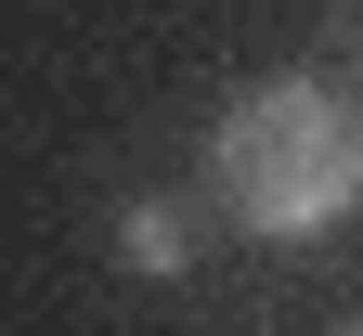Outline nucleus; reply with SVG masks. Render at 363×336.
Masks as SVG:
<instances>
[{
    "mask_svg": "<svg viewBox=\"0 0 363 336\" xmlns=\"http://www.w3.org/2000/svg\"><path fill=\"white\" fill-rule=\"evenodd\" d=\"M208 195L234 207L259 246H325L363 207V117L325 78H259L208 129Z\"/></svg>",
    "mask_w": 363,
    "mask_h": 336,
    "instance_id": "f257e3e1",
    "label": "nucleus"
},
{
    "mask_svg": "<svg viewBox=\"0 0 363 336\" xmlns=\"http://www.w3.org/2000/svg\"><path fill=\"white\" fill-rule=\"evenodd\" d=\"M117 259L130 272H182V259H195V220H182L169 195H130L117 207Z\"/></svg>",
    "mask_w": 363,
    "mask_h": 336,
    "instance_id": "f03ea898",
    "label": "nucleus"
},
{
    "mask_svg": "<svg viewBox=\"0 0 363 336\" xmlns=\"http://www.w3.org/2000/svg\"><path fill=\"white\" fill-rule=\"evenodd\" d=\"M350 52H363V13H350Z\"/></svg>",
    "mask_w": 363,
    "mask_h": 336,
    "instance_id": "7ed1b4c3",
    "label": "nucleus"
},
{
    "mask_svg": "<svg viewBox=\"0 0 363 336\" xmlns=\"http://www.w3.org/2000/svg\"><path fill=\"white\" fill-rule=\"evenodd\" d=\"M350 336H363V323H350Z\"/></svg>",
    "mask_w": 363,
    "mask_h": 336,
    "instance_id": "20e7f679",
    "label": "nucleus"
}]
</instances>
